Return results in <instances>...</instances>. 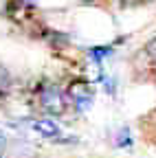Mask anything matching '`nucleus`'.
<instances>
[{"mask_svg": "<svg viewBox=\"0 0 156 158\" xmlns=\"http://www.w3.org/2000/svg\"><path fill=\"white\" fill-rule=\"evenodd\" d=\"M40 103L46 112H53V114H62L66 110V99L55 86H48V88L40 90Z\"/></svg>", "mask_w": 156, "mask_h": 158, "instance_id": "f257e3e1", "label": "nucleus"}, {"mask_svg": "<svg viewBox=\"0 0 156 158\" xmlns=\"http://www.w3.org/2000/svg\"><path fill=\"white\" fill-rule=\"evenodd\" d=\"M31 130H35L40 136L44 138H51V141H64V130L57 125L55 121H51V118H40V121H29Z\"/></svg>", "mask_w": 156, "mask_h": 158, "instance_id": "f03ea898", "label": "nucleus"}]
</instances>
